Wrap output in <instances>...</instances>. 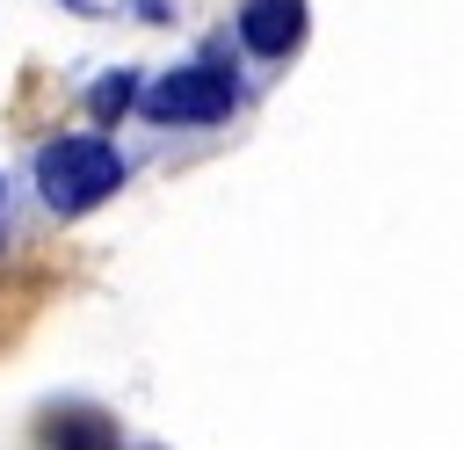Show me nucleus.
Wrapping results in <instances>:
<instances>
[{
	"label": "nucleus",
	"mask_w": 464,
	"mask_h": 450,
	"mask_svg": "<svg viewBox=\"0 0 464 450\" xmlns=\"http://www.w3.org/2000/svg\"><path fill=\"white\" fill-rule=\"evenodd\" d=\"M36 189H44V203H51L58 218H87L94 203H109V196L123 189V152H116L109 138H94V131L51 138V145L36 152Z\"/></svg>",
	"instance_id": "1"
},
{
	"label": "nucleus",
	"mask_w": 464,
	"mask_h": 450,
	"mask_svg": "<svg viewBox=\"0 0 464 450\" xmlns=\"http://www.w3.org/2000/svg\"><path fill=\"white\" fill-rule=\"evenodd\" d=\"M232 102H239V87L218 65H174V73H160L145 87L152 123H218V116H232Z\"/></svg>",
	"instance_id": "2"
},
{
	"label": "nucleus",
	"mask_w": 464,
	"mask_h": 450,
	"mask_svg": "<svg viewBox=\"0 0 464 450\" xmlns=\"http://www.w3.org/2000/svg\"><path fill=\"white\" fill-rule=\"evenodd\" d=\"M239 44L261 51V58H283L304 44V0H254L239 15Z\"/></svg>",
	"instance_id": "3"
},
{
	"label": "nucleus",
	"mask_w": 464,
	"mask_h": 450,
	"mask_svg": "<svg viewBox=\"0 0 464 450\" xmlns=\"http://www.w3.org/2000/svg\"><path fill=\"white\" fill-rule=\"evenodd\" d=\"M51 450H116V421L102 414H51Z\"/></svg>",
	"instance_id": "4"
},
{
	"label": "nucleus",
	"mask_w": 464,
	"mask_h": 450,
	"mask_svg": "<svg viewBox=\"0 0 464 450\" xmlns=\"http://www.w3.org/2000/svg\"><path fill=\"white\" fill-rule=\"evenodd\" d=\"M130 102H138V73H109V80H94V94H87L94 123H116Z\"/></svg>",
	"instance_id": "5"
},
{
	"label": "nucleus",
	"mask_w": 464,
	"mask_h": 450,
	"mask_svg": "<svg viewBox=\"0 0 464 450\" xmlns=\"http://www.w3.org/2000/svg\"><path fill=\"white\" fill-rule=\"evenodd\" d=\"M0 196H7V189H0Z\"/></svg>",
	"instance_id": "6"
}]
</instances>
